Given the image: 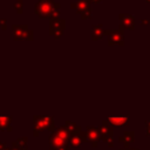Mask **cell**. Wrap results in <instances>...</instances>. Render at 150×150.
<instances>
[{
  "mask_svg": "<svg viewBox=\"0 0 150 150\" xmlns=\"http://www.w3.org/2000/svg\"><path fill=\"white\" fill-rule=\"evenodd\" d=\"M60 4L54 0H39L35 5V13L39 18H57Z\"/></svg>",
  "mask_w": 150,
  "mask_h": 150,
  "instance_id": "6da1fadb",
  "label": "cell"
},
{
  "mask_svg": "<svg viewBox=\"0 0 150 150\" xmlns=\"http://www.w3.org/2000/svg\"><path fill=\"white\" fill-rule=\"evenodd\" d=\"M34 121V132L33 135L35 137L39 136V132L42 130H49L54 131L55 125H54V118L52 116H41V115H34L33 117Z\"/></svg>",
  "mask_w": 150,
  "mask_h": 150,
  "instance_id": "7a4b0ae2",
  "label": "cell"
},
{
  "mask_svg": "<svg viewBox=\"0 0 150 150\" xmlns=\"http://www.w3.org/2000/svg\"><path fill=\"white\" fill-rule=\"evenodd\" d=\"M64 28H66V21L63 19L50 18V20H49V35L50 36L59 40L63 35Z\"/></svg>",
  "mask_w": 150,
  "mask_h": 150,
  "instance_id": "3957f363",
  "label": "cell"
},
{
  "mask_svg": "<svg viewBox=\"0 0 150 150\" xmlns=\"http://www.w3.org/2000/svg\"><path fill=\"white\" fill-rule=\"evenodd\" d=\"M98 131H100V141L105 142L108 144L109 148L114 146V128L112 125L109 124L108 121H103L102 124L98 127Z\"/></svg>",
  "mask_w": 150,
  "mask_h": 150,
  "instance_id": "277c9868",
  "label": "cell"
},
{
  "mask_svg": "<svg viewBox=\"0 0 150 150\" xmlns=\"http://www.w3.org/2000/svg\"><path fill=\"white\" fill-rule=\"evenodd\" d=\"M73 9H75L80 15L81 19H90L91 18V9H90V4L88 0H76L70 5Z\"/></svg>",
  "mask_w": 150,
  "mask_h": 150,
  "instance_id": "5b68a950",
  "label": "cell"
},
{
  "mask_svg": "<svg viewBox=\"0 0 150 150\" xmlns=\"http://www.w3.org/2000/svg\"><path fill=\"white\" fill-rule=\"evenodd\" d=\"M13 38L15 40H33V32L26 25H13Z\"/></svg>",
  "mask_w": 150,
  "mask_h": 150,
  "instance_id": "8992f818",
  "label": "cell"
},
{
  "mask_svg": "<svg viewBox=\"0 0 150 150\" xmlns=\"http://www.w3.org/2000/svg\"><path fill=\"white\" fill-rule=\"evenodd\" d=\"M83 136H84V142H90L93 148H96L98 145L100 131L97 127H93V125L87 127V131L83 132Z\"/></svg>",
  "mask_w": 150,
  "mask_h": 150,
  "instance_id": "52a82bcc",
  "label": "cell"
},
{
  "mask_svg": "<svg viewBox=\"0 0 150 150\" xmlns=\"http://www.w3.org/2000/svg\"><path fill=\"white\" fill-rule=\"evenodd\" d=\"M120 19V27L118 29L124 30V29H129V30H134L135 29V16L128 13H121L118 15Z\"/></svg>",
  "mask_w": 150,
  "mask_h": 150,
  "instance_id": "ba28073f",
  "label": "cell"
},
{
  "mask_svg": "<svg viewBox=\"0 0 150 150\" xmlns=\"http://www.w3.org/2000/svg\"><path fill=\"white\" fill-rule=\"evenodd\" d=\"M124 30L116 29L109 30L108 33V45L109 46H124Z\"/></svg>",
  "mask_w": 150,
  "mask_h": 150,
  "instance_id": "9c48e42d",
  "label": "cell"
},
{
  "mask_svg": "<svg viewBox=\"0 0 150 150\" xmlns=\"http://www.w3.org/2000/svg\"><path fill=\"white\" fill-rule=\"evenodd\" d=\"M49 145H50L49 150H71L68 142L61 139L60 137H57L53 132L49 136Z\"/></svg>",
  "mask_w": 150,
  "mask_h": 150,
  "instance_id": "30bf717a",
  "label": "cell"
},
{
  "mask_svg": "<svg viewBox=\"0 0 150 150\" xmlns=\"http://www.w3.org/2000/svg\"><path fill=\"white\" fill-rule=\"evenodd\" d=\"M110 125L115 127H122V125H128L129 124V116H110L107 120Z\"/></svg>",
  "mask_w": 150,
  "mask_h": 150,
  "instance_id": "8fae6325",
  "label": "cell"
},
{
  "mask_svg": "<svg viewBox=\"0 0 150 150\" xmlns=\"http://www.w3.org/2000/svg\"><path fill=\"white\" fill-rule=\"evenodd\" d=\"M118 142L124 145V149H128L132 142H135V132L134 131H125L122 136L118 137Z\"/></svg>",
  "mask_w": 150,
  "mask_h": 150,
  "instance_id": "7c38bea8",
  "label": "cell"
},
{
  "mask_svg": "<svg viewBox=\"0 0 150 150\" xmlns=\"http://www.w3.org/2000/svg\"><path fill=\"white\" fill-rule=\"evenodd\" d=\"M108 33H109V30L103 29L102 25L93 26V29H91V40H93V41L101 40L104 35H108Z\"/></svg>",
  "mask_w": 150,
  "mask_h": 150,
  "instance_id": "4fadbf2b",
  "label": "cell"
},
{
  "mask_svg": "<svg viewBox=\"0 0 150 150\" xmlns=\"http://www.w3.org/2000/svg\"><path fill=\"white\" fill-rule=\"evenodd\" d=\"M84 142V136H83V131L80 134H75V135H70L69 139H68V144L70 148H79L82 143Z\"/></svg>",
  "mask_w": 150,
  "mask_h": 150,
  "instance_id": "5bb4252c",
  "label": "cell"
},
{
  "mask_svg": "<svg viewBox=\"0 0 150 150\" xmlns=\"http://www.w3.org/2000/svg\"><path fill=\"white\" fill-rule=\"evenodd\" d=\"M53 134H54V135H56L57 137H60L61 139L66 141V142H68V139H69V137H70V134H69L68 129H67L64 125H62V127H59V128L54 129Z\"/></svg>",
  "mask_w": 150,
  "mask_h": 150,
  "instance_id": "9a60e30c",
  "label": "cell"
},
{
  "mask_svg": "<svg viewBox=\"0 0 150 150\" xmlns=\"http://www.w3.org/2000/svg\"><path fill=\"white\" fill-rule=\"evenodd\" d=\"M11 121H12L11 116L0 115V130H8V131H11L12 130Z\"/></svg>",
  "mask_w": 150,
  "mask_h": 150,
  "instance_id": "2e32d148",
  "label": "cell"
},
{
  "mask_svg": "<svg viewBox=\"0 0 150 150\" xmlns=\"http://www.w3.org/2000/svg\"><path fill=\"white\" fill-rule=\"evenodd\" d=\"M64 127L68 129V131H69V134H70V135H75V134H80V132H82V128H81L80 125L75 124L74 122L66 121Z\"/></svg>",
  "mask_w": 150,
  "mask_h": 150,
  "instance_id": "e0dca14e",
  "label": "cell"
},
{
  "mask_svg": "<svg viewBox=\"0 0 150 150\" xmlns=\"http://www.w3.org/2000/svg\"><path fill=\"white\" fill-rule=\"evenodd\" d=\"M11 150H27V137L19 138L16 142H14Z\"/></svg>",
  "mask_w": 150,
  "mask_h": 150,
  "instance_id": "ac0fdd59",
  "label": "cell"
},
{
  "mask_svg": "<svg viewBox=\"0 0 150 150\" xmlns=\"http://www.w3.org/2000/svg\"><path fill=\"white\" fill-rule=\"evenodd\" d=\"M14 8L18 11L19 14L22 13V0H16V2L14 4Z\"/></svg>",
  "mask_w": 150,
  "mask_h": 150,
  "instance_id": "d6986e66",
  "label": "cell"
},
{
  "mask_svg": "<svg viewBox=\"0 0 150 150\" xmlns=\"http://www.w3.org/2000/svg\"><path fill=\"white\" fill-rule=\"evenodd\" d=\"M0 150H11V148H7L6 143H2V142H0Z\"/></svg>",
  "mask_w": 150,
  "mask_h": 150,
  "instance_id": "ffe728a7",
  "label": "cell"
},
{
  "mask_svg": "<svg viewBox=\"0 0 150 150\" xmlns=\"http://www.w3.org/2000/svg\"><path fill=\"white\" fill-rule=\"evenodd\" d=\"M146 136H150V120L146 121Z\"/></svg>",
  "mask_w": 150,
  "mask_h": 150,
  "instance_id": "44dd1931",
  "label": "cell"
},
{
  "mask_svg": "<svg viewBox=\"0 0 150 150\" xmlns=\"http://www.w3.org/2000/svg\"><path fill=\"white\" fill-rule=\"evenodd\" d=\"M0 26H1V28L2 29H6V27H7V25H6V20H0Z\"/></svg>",
  "mask_w": 150,
  "mask_h": 150,
  "instance_id": "7402d4cb",
  "label": "cell"
},
{
  "mask_svg": "<svg viewBox=\"0 0 150 150\" xmlns=\"http://www.w3.org/2000/svg\"><path fill=\"white\" fill-rule=\"evenodd\" d=\"M141 23L142 25H150V19H142Z\"/></svg>",
  "mask_w": 150,
  "mask_h": 150,
  "instance_id": "603a6c76",
  "label": "cell"
},
{
  "mask_svg": "<svg viewBox=\"0 0 150 150\" xmlns=\"http://www.w3.org/2000/svg\"><path fill=\"white\" fill-rule=\"evenodd\" d=\"M89 1V4H100L102 0H88Z\"/></svg>",
  "mask_w": 150,
  "mask_h": 150,
  "instance_id": "cb8c5ba5",
  "label": "cell"
},
{
  "mask_svg": "<svg viewBox=\"0 0 150 150\" xmlns=\"http://www.w3.org/2000/svg\"><path fill=\"white\" fill-rule=\"evenodd\" d=\"M128 150H138V149H135V148H128Z\"/></svg>",
  "mask_w": 150,
  "mask_h": 150,
  "instance_id": "d4e9b609",
  "label": "cell"
},
{
  "mask_svg": "<svg viewBox=\"0 0 150 150\" xmlns=\"http://www.w3.org/2000/svg\"><path fill=\"white\" fill-rule=\"evenodd\" d=\"M145 2H148V4H150V0H145Z\"/></svg>",
  "mask_w": 150,
  "mask_h": 150,
  "instance_id": "484cf974",
  "label": "cell"
},
{
  "mask_svg": "<svg viewBox=\"0 0 150 150\" xmlns=\"http://www.w3.org/2000/svg\"><path fill=\"white\" fill-rule=\"evenodd\" d=\"M120 150H128V149H120Z\"/></svg>",
  "mask_w": 150,
  "mask_h": 150,
  "instance_id": "4316f807",
  "label": "cell"
}]
</instances>
